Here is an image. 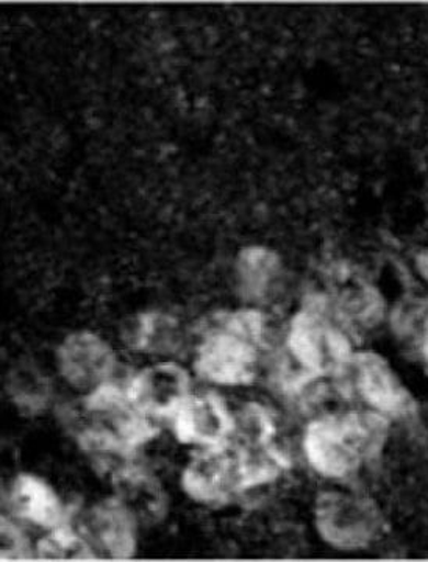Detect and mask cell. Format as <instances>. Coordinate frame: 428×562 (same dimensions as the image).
Segmentation results:
<instances>
[{
    "label": "cell",
    "mask_w": 428,
    "mask_h": 562,
    "mask_svg": "<svg viewBox=\"0 0 428 562\" xmlns=\"http://www.w3.org/2000/svg\"><path fill=\"white\" fill-rule=\"evenodd\" d=\"M0 538H2V561L32 560V550L27 539L16 525L3 517L0 524Z\"/></svg>",
    "instance_id": "18"
},
{
    "label": "cell",
    "mask_w": 428,
    "mask_h": 562,
    "mask_svg": "<svg viewBox=\"0 0 428 562\" xmlns=\"http://www.w3.org/2000/svg\"><path fill=\"white\" fill-rule=\"evenodd\" d=\"M418 346V350L423 353L424 360H426L428 366V327L427 330L424 331L423 338L419 339V342L416 344Z\"/></svg>",
    "instance_id": "20"
},
{
    "label": "cell",
    "mask_w": 428,
    "mask_h": 562,
    "mask_svg": "<svg viewBox=\"0 0 428 562\" xmlns=\"http://www.w3.org/2000/svg\"><path fill=\"white\" fill-rule=\"evenodd\" d=\"M236 290L246 302H263L282 276V260L263 246L245 247L235 265Z\"/></svg>",
    "instance_id": "14"
},
{
    "label": "cell",
    "mask_w": 428,
    "mask_h": 562,
    "mask_svg": "<svg viewBox=\"0 0 428 562\" xmlns=\"http://www.w3.org/2000/svg\"><path fill=\"white\" fill-rule=\"evenodd\" d=\"M236 419L227 403L214 394L191 395L173 417V432L183 443L204 449L227 447L234 438Z\"/></svg>",
    "instance_id": "9"
},
{
    "label": "cell",
    "mask_w": 428,
    "mask_h": 562,
    "mask_svg": "<svg viewBox=\"0 0 428 562\" xmlns=\"http://www.w3.org/2000/svg\"><path fill=\"white\" fill-rule=\"evenodd\" d=\"M123 339L136 351L171 353L180 344V324L168 314H138L125 322Z\"/></svg>",
    "instance_id": "15"
},
{
    "label": "cell",
    "mask_w": 428,
    "mask_h": 562,
    "mask_svg": "<svg viewBox=\"0 0 428 562\" xmlns=\"http://www.w3.org/2000/svg\"><path fill=\"white\" fill-rule=\"evenodd\" d=\"M390 435V419L371 412L331 414L306 427L304 450L319 475L345 480L378 460Z\"/></svg>",
    "instance_id": "3"
},
{
    "label": "cell",
    "mask_w": 428,
    "mask_h": 562,
    "mask_svg": "<svg viewBox=\"0 0 428 562\" xmlns=\"http://www.w3.org/2000/svg\"><path fill=\"white\" fill-rule=\"evenodd\" d=\"M334 380L341 395L361 398L371 412L387 419H405L416 413L415 398L379 355L356 351Z\"/></svg>",
    "instance_id": "5"
},
{
    "label": "cell",
    "mask_w": 428,
    "mask_h": 562,
    "mask_svg": "<svg viewBox=\"0 0 428 562\" xmlns=\"http://www.w3.org/2000/svg\"><path fill=\"white\" fill-rule=\"evenodd\" d=\"M349 330L326 294L308 295L288 328L282 368H296L288 392L301 394L324 376L334 379L356 353Z\"/></svg>",
    "instance_id": "1"
},
{
    "label": "cell",
    "mask_w": 428,
    "mask_h": 562,
    "mask_svg": "<svg viewBox=\"0 0 428 562\" xmlns=\"http://www.w3.org/2000/svg\"><path fill=\"white\" fill-rule=\"evenodd\" d=\"M113 486L114 498L131 513L136 524H158L168 514L164 487L149 473L127 465L113 473Z\"/></svg>",
    "instance_id": "12"
},
{
    "label": "cell",
    "mask_w": 428,
    "mask_h": 562,
    "mask_svg": "<svg viewBox=\"0 0 428 562\" xmlns=\"http://www.w3.org/2000/svg\"><path fill=\"white\" fill-rule=\"evenodd\" d=\"M10 505L18 517L38 527L54 530L68 524L69 514L60 498L49 484L38 476L27 473L18 476L11 487Z\"/></svg>",
    "instance_id": "13"
},
{
    "label": "cell",
    "mask_w": 428,
    "mask_h": 562,
    "mask_svg": "<svg viewBox=\"0 0 428 562\" xmlns=\"http://www.w3.org/2000/svg\"><path fill=\"white\" fill-rule=\"evenodd\" d=\"M9 390L16 405L31 413L46 408L49 401V383L36 372H18L16 376L10 380Z\"/></svg>",
    "instance_id": "17"
},
{
    "label": "cell",
    "mask_w": 428,
    "mask_h": 562,
    "mask_svg": "<svg viewBox=\"0 0 428 562\" xmlns=\"http://www.w3.org/2000/svg\"><path fill=\"white\" fill-rule=\"evenodd\" d=\"M65 419L85 452L105 465L113 458L128 460L158 432L149 417L133 406L127 391L113 383L95 387Z\"/></svg>",
    "instance_id": "2"
},
{
    "label": "cell",
    "mask_w": 428,
    "mask_h": 562,
    "mask_svg": "<svg viewBox=\"0 0 428 562\" xmlns=\"http://www.w3.org/2000/svg\"><path fill=\"white\" fill-rule=\"evenodd\" d=\"M40 560L44 561H94L98 554L91 549L87 539L79 531H74L68 524L50 530L38 542L36 549Z\"/></svg>",
    "instance_id": "16"
},
{
    "label": "cell",
    "mask_w": 428,
    "mask_h": 562,
    "mask_svg": "<svg viewBox=\"0 0 428 562\" xmlns=\"http://www.w3.org/2000/svg\"><path fill=\"white\" fill-rule=\"evenodd\" d=\"M416 266H418L420 276H423L424 280L428 283V249L424 250L423 254H419L418 260H416Z\"/></svg>",
    "instance_id": "19"
},
{
    "label": "cell",
    "mask_w": 428,
    "mask_h": 562,
    "mask_svg": "<svg viewBox=\"0 0 428 562\" xmlns=\"http://www.w3.org/2000/svg\"><path fill=\"white\" fill-rule=\"evenodd\" d=\"M383 517L374 502L358 494L324 492L316 502V528L339 550H360L379 539Z\"/></svg>",
    "instance_id": "6"
},
{
    "label": "cell",
    "mask_w": 428,
    "mask_h": 562,
    "mask_svg": "<svg viewBox=\"0 0 428 562\" xmlns=\"http://www.w3.org/2000/svg\"><path fill=\"white\" fill-rule=\"evenodd\" d=\"M127 395L144 416L173 419L191 397L190 373L173 362L150 366L132 380Z\"/></svg>",
    "instance_id": "7"
},
{
    "label": "cell",
    "mask_w": 428,
    "mask_h": 562,
    "mask_svg": "<svg viewBox=\"0 0 428 562\" xmlns=\"http://www.w3.org/2000/svg\"><path fill=\"white\" fill-rule=\"evenodd\" d=\"M228 447L205 449L195 454L184 469L182 486L193 501L204 505H224L230 501L232 494L241 492L238 461L235 452H228Z\"/></svg>",
    "instance_id": "10"
},
{
    "label": "cell",
    "mask_w": 428,
    "mask_h": 562,
    "mask_svg": "<svg viewBox=\"0 0 428 562\" xmlns=\"http://www.w3.org/2000/svg\"><path fill=\"white\" fill-rule=\"evenodd\" d=\"M63 379L77 390H91L110 383L117 368L116 353L101 336L77 331L61 342L57 353Z\"/></svg>",
    "instance_id": "8"
},
{
    "label": "cell",
    "mask_w": 428,
    "mask_h": 562,
    "mask_svg": "<svg viewBox=\"0 0 428 562\" xmlns=\"http://www.w3.org/2000/svg\"><path fill=\"white\" fill-rule=\"evenodd\" d=\"M266 316L256 308L219 314L199 344L195 372L223 386L252 383L260 351L266 347Z\"/></svg>",
    "instance_id": "4"
},
{
    "label": "cell",
    "mask_w": 428,
    "mask_h": 562,
    "mask_svg": "<svg viewBox=\"0 0 428 562\" xmlns=\"http://www.w3.org/2000/svg\"><path fill=\"white\" fill-rule=\"evenodd\" d=\"M136 525L131 513L112 497L85 514L79 532L95 554L123 561L136 552Z\"/></svg>",
    "instance_id": "11"
}]
</instances>
